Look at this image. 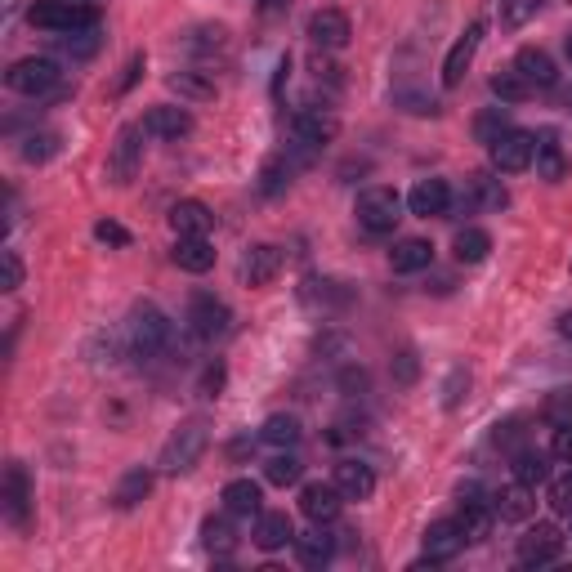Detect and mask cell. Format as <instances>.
Here are the masks:
<instances>
[{"mask_svg":"<svg viewBox=\"0 0 572 572\" xmlns=\"http://www.w3.org/2000/svg\"><path fill=\"white\" fill-rule=\"evenodd\" d=\"M336 130H340V121L331 117V112H322V108H300V112L291 117V143H286V152H291V157L304 166V161L318 157L322 143L336 139Z\"/></svg>","mask_w":572,"mask_h":572,"instance_id":"obj_1","label":"cell"},{"mask_svg":"<svg viewBox=\"0 0 572 572\" xmlns=\"http://www.w3.org/2000/svg\"><path fill=\"white\" fill-rule=\"evenodd\" d=\"M27 18H32V27L54 32V36L81 32V27H99V9L85 5V0H41V5L27 9Z\"/></svg>","mask_w":572,"mask_h":572,"instance_id":"obj_2","label":"cell"},{"mask_svg":"<svg viewBox=\"0 0 572 572\" xmlns=\"http://www.w3.org/2000/svg\"><path fill=\"white\" fill-rule=\"evenodd\" d=\"M206 447H211V429L202 421H188L179 425L175 434L166 438V447H161V474H188L197 461L206 456Z\"/></svg>","mask_w":572,"mask_h":572,"instance_id":"obj_3","label":"cell"},{"mask_svg":"<svg viewBox=\"0 0 572 572\" xmlns=\"http://www.w3.org/2000/svg\"><path fill=\"white\" fill-rule=\"evenodd\" d=\"M126 336H130V349H135L139 358H157V354H166V345H170V318L157 309V304H135L130 309V322H126Z\"/></svg>","mask_w":572,"mask_h":572,"instance_id":"obj_4","label":"cell"},{"mask_svg":"<svg viewBox=\"0 0 572 572\" xmlns=\"http://www.w3.org/2000/svg\"><path fill=\"white\" fill-rule=\"evenodd\" d=\"M358 224L367 228V233H394V224L403 219V197L394 193V188H367V193L358 197Z\"/></svg>","mask_w":572,"mask_h":572,"instance_id":"obj_5","label":"cell"},{"mask_svg":"<svg viewBox=\"0 0 572 572\" xmlns=\"http://www.w3.org/2000/svg\"><path fill=\"white\" fill-rule=\"evenodd\" d=\"M188 327H193L197 340H224L228 327H233V309L224 300H215L211 291H197L188 300Z\"/></svg>","mask_w":572,"mask_h":572,"instance_id":"obj_6","label":"cell"},{"mask_svg":"<svg viewBox=\"0 0 572 572\" xmlns=\"http://www.w3.org/2000/svg\"><path fill=\"white\" fill-rule=\"evenodd\" d=\"M0 510H5V519L14 523V528H27V519H32V479H27V470L18 461L5 465V483H0Z\"/></svg>","mask_w":572,"mask_h":572,"instance_id":"obj_7","label":"cell"},{"mask_svg":"<svg viewBox=\"0 0 572 572\" xmlns=\"http://www.w3.org/2000/svg\"><path fill=\"white\" fill-rule=\"evenodd\" d=\"M5 85L14 94L36 99V94H45V90H54V85H59V63H54V59H18L14 68L5 72Z\"/></svg>","mask_w":572,"mask_h":572,"instance_id":"obj_8","label":"cell"},{"mask_svg":"<svg viewBox=\"0 0 572 572\" xmlns=\"http://www.w3.org/2000/svg\"><path fill=\"white\" fill-rule=\"evenodd\" d=\"M143 121L139 126H121L117 143H112V157H108V175L112 184H130V179L139 175V161H143Z\"/></svg>","mask_w":572,"mask_h":572,"instance_id":"obj_9","label":"cell"},{"mask_svg":"<svg viewBox=\"0 0 572 572\" xmlns=\"http://www.w3.org/2000/svg\"><path fill=\"white\" fill-rule=\"evenodd\" d=\"M559 555H564V532H559L555 523H532L519 537V564H528V568L555 564Z\"/></svg>","mask_w":572,"mask_h":572,"instance_id":"obj_10","label":"cell"},{"mask_svg":"<svg viewBox=\"0 0 572 572\" xmlns=\"http://www.w3.org/2000/svg\"><path fill=\"white\" fill-rule=\"evenodd\" d=\"M488 152H492V166H497V170H505V175H519V170H528L532 157H537V139H532L528 130L510 126Z\"/></svg>","mask_w":572,"mask_h":572,"instance_id":"obj_11","label":"cell"},{"mask_svg":"<svg viewBox=\"0 0 572 572\" xmlns=\"http://www.w3.org/2000/svg\"><path fill=\"white\" fill-rule=\"evenodd\" d=\"M465 528H461V519H438V523H429L425 528V537H421V546H425V559L429 564H447V559H456L465 550Z\"/></svg>","mask_w":572,"mask_h":572,"instance_id":"obj_12","label":"cell"},{"mask_svg":"<svg viewBox=\"0 0 572 572\" xmlns=\"http://www.w3.org/2000/svg\"><path fill=\"white\" fill-rule=\"evenodd\" d=\"M349 36H354V23H349V14H340V9H318V14L309 18V41L318 45V50H345Z\"/></svg>","mask_w":572,"mask_h":572,"instance_id":"obj_13","label":"cell"},{"mask_svg":"<svg viewBox=\"0 0 572 572\" xmlns=\"http://www.w3.org/2000/svg\"><path fill=\"white\" fill-rule=\"evenodd\" d=\"M479 41H483V23H470L461 41L447 50V59H443V85H447V90H456V85L465 81V72H470L474 54H479Z\"/></svg>","mask_w":572,"mask_h":572,"instance_id":"obj_14","label":"cell"},{"mask_svg":"<svg viewBox=\"0 0 572 572\" xmlns=\"http://www.w3.org/2000/svg\"><path fill=\"white\" fill-rule=\"evenodd\" d=\"M278 273H282V251L278 246L260 242V246H251V251L242 255V282L246 286H269Z\"/></svg>","mask_w":572,"mask_h":572,"instance_id":"obj_15","label":"cell"},{"mask_svg":"<svg viewBox=\"0 0 572 572\" xmlns=\"http://www.w3.org/2000/svg\"><path fill=\"white\" fill-rule=\"evenodd\" d=\"M514 72H523V81L537 85V90H550V85L559 81V68L555 59H550L541 45H523L519 54H514Z\"/></svg>","mask_w":572,"mask_h":572,"instance_id":"obj_16","label":"cell"},{"mask_svg":"<svg viewBox=\"0 0 572 572\" xmlns=\"http://www.w3.org/2000/svg\"><path fill=\"white\" fill-rule=\"evenodd\" d=\"M340 501H345V492H340L336 483H304V492H300V510L309 514L313 523H331V519H336Z\"/></svg>","mask_w":572,"mask_h":572,"instance_id":"obj_17","label":"cell"},{"mask_svg":"<svg viewBox=\"0 0 572 572\" xmlns=\"http://www.w3.org/2000/svg\"><path fill=\"white\" fill-rule=\"evenodd\" d=\"M407 206L421 219H438L452 206V188H447V179H421V184L412 188V197H407Z\"/></svg>","mask_w":572,"mask_h":572,"instance_id":"obj_18","label":"cell"},{"mask_svg":"<svg viewBox=\"0 0 572 572\" xmlns=\"http://www.w3.org/2000/svg\"><path fill=\"white\" fill-rule=\"evenodd\" d=\"M492 510H497V519H505V523H528L532 510H537V501H532L528 483L514 479L510 488H501L497 497H492Z\"/></svg>","mask_w":572,"mask_h":572,"instance_id":"obj_19","label":"cell"},{"mask_svg":"<svg viewBox=\"0 0 572 572\" xmlns=\"http://www.w3.org/2000/svg\"><path fill=\"white\" fill-rule=\"evenodd\" d=\"M331 483L345 492V501H367L371 492H376V474H371V465H362V461H340Z\"/></svg>","mask_w":572,"mask_h":572,"instance_id":"obj_20","label":"cell"},{"mask_svg":"<svg viewBox=\"0 0 572 572\" xmlns=\"http://www.w3.org/2000/svg\"><path fill=\"white\" fill-rule=\"evenodd\" d=\"M434 264V246L425 242V237H403V242L389 251V269L394 273H421Z\"/></svg>","mask_w":572,"mask_h":572,"instance_id":"obj_21","label":"cell"},{"mask_svg":"<svg viewBox=\"0 0 572 572\" xmlns=\"http://www.w3.org/2000/svg\"><path fill=\"white\" fill-rule=\"evenodd\" d=\"M143 130H148L152 139H184L188 130H193V117H188L184 108H152L148 117H143Z\"/></svg>","mask_w":572,"mask_h":572,"instance_id":"obj_22","label":"cell"},{"mask_svg":"<svg viewBox=\"0 0 572 572\" xmlns=\"http://www.w3.org/2000/svg\"><path fill=\"white\" fill-rule=\"evenodd\" d=\"M211 224H215V215H211V206H202V202L170 206V228H175L179 237H206L211 233Z\"/></svg>","mask_w":572,"mask_h":572,"instance_id":"obj_23","label":"cell"},{"mask_svg":"<svg viewBox=\"0 0 572 572\" xmlns=\"http://www.w3.org/2000/svg\"><path fill=\"white\" fill-rule=\"evenodd\" d=\"M286 541H295V528L282 510H260V523H255V546L260 550H282Z\"/></svg>","mask_w":572,"mask_h":572,"instance_id":"obj_24","label":"cell"},{"mask_svg":"<svg viewBox=\"0 0 572 572\" xmlns=\"http://www.w3.org/2000/svg\"><path fill=\"white\" fill-rule=\"evenodd\" d=\"M175 264L184 273H206L215 269V246L206 237H179L175 242Z\"/></svg>","mask_w":572,"mask_h":572,"instance_id":"obj_25","label":"cell"},{"mask_svg":"<svg viewBox=\"0 0 572 572\" xmlns=\"http://www.w3.org/2000/svg\"><path fill=\"white\" fill-rule=\"evenodd\" d=\"M295 555H300L304 568H322L331 555H336V541L322 532V523L313 532H304V537H295Z\"/></svg>","mask_w":572,"mask_h":572,"instance_id":"obj_26","label":"cell"},{"mask_svg":"<svg viewBox=\"0 0 572 572\" xmlns=\"http://www.w3.org/2000/svg\"><path fill=\"white\" fill-rule=\"evenodd\" d=\"M514 479L528 483V488H541L550 479V456L537 452V447H519L514 452Z\"/></svg>","mask_w":572,"mask_h":572,"instance_id":"obj_27","label":"cell"},{"mask_svg":"<svg viewBox=\"0 0 572 572\" xmlns=\"http://www.w3.org/2000/svg\"><path fill=\"white\" fill-rule=\"evenodd\" d=\"M260 505H264L260 483H251V479H233V483L224 488V510H228V514H260Z\"/></svg>","mask_w":572,"mask_h":572,"instance_id":"obj_28","label":"cell"},{"mask_svg":"<svg viewBox=\"0 0 572 572\" xmlns=\"http://www.w3.org/2000/svg\"><path fill=\"white\" fill-rule=\"evenodd\" d=\"M202 546L211 550V555H233L237 550V532H233V523H228L224 514L202 519Z\"/></svg>","mask_w":572,"mask_h":572,"instance_id":"obj_29","label":"cell"},{"mask_svg":"<svg viewBox=\"0 0 572 572\" xmlns=\"http://www.w3.org/2000/svg\"><path fill=\"white\" fill-rule=\"evenodd\" d=\"M300 434H304L300 416H286V412L269 416V421L260 425V438H264L269 447H295V443H300Z\"/></svg>","mask_w":572,"mask_h":572,"instance_id":"obj_30","label":"cell"},{"mask_svg":"<svg viewBox=\"0 0 572 572\" xmlns=\"http://www.w3.org/2000/svg\"><path fill=\"white\" fill-rule=\"evenodd\" d=\"M537 175L550 179V184H559V179L568 175V157L555 143V135H541V143H537Z\"/></svg>","mask_w":572,"mask_h":572,"instance_id":"obj_31","label":"cell"},{"mask_svg":"<svg viewBox=\"0 0 572 572\" xmlns=\"http://www.w3.org/2000/svg\"><path fill=\"white\" fill-rule=\"evenodd\" d=\"M452 251H456V260L461 264H483L488 260V251H492V237L483 233V228H461L456 242H452Z\"/></svg>","mask_w":572,"mask_h":572,"instance_id":"obj_32","label":"cell"},{"mask_svg":"<svg viewBox=\"0 0 572 572\" xmlns=\"http://www.w3.org/2000/svg\"><path fill=\"white\" fill-rule=\"evenodd\" d=\"M304 304H318V309H340V304H349V291H345V282H331V278H309L304 282Z\"/></svg>","mask_w":572,"mask_h":572,"instance_id":"obj_33","label":"cell"},{"mask_svg":"<svg viewBox=\"0 0 572 572\" xmlns=\"http://www.w3.org/2000/svg\"><path fill=\"white\" fill-rule=\"evenodd\" d=\"M148 492H152V470L135 465V470H126V479L117 483V497H112V501H117L121 510H135V505L148 497Z\"/></svg>","mask_w":572,"mask_h":572,"instance_id":"obj_34","label":"cell"},{"mask_svg":"<svg viewBox=\"0 0 572 572\" xmlns=\"http://www.w3.org/2000/svg\"><path fill=\"white\" fill-rule=\"evenodd\" d=\"M291 157L286 152H278V157H269L264 161V170H260V193L264 197H278V193H286V184H291Z\"/></svg>","mask_w":572,"mask_h":572,"instance_id":"obj_35","label":"cell"},{"mask_svg":"<svg viewBox=\"0 0 572 572\" xmlns=\"http://www.w3.org/2000/svg\"><path fill=\"white\" fill-rule=\"evenodd\" d=\"M492 514H497V510H492L488 501H461V528H465V537H470V541L488 537Z\"/></svg>","mask_w":572,"mask_h":572,"instance_id":"obj_36","label":"cell"},{"mask_svg":"<svg viewBox=\"0 0 572 572\" xmlns=\"http://www.w3.org/2000/svg\"><path fill=\"white\" fill-rule=\"evenodd\" d=\"M505 202H510V197H505V188L497 184V179H488V175H474V179H470V206H488V211H501Z\"/></svg>","mask_w":572,"mask_h":572,"instance_id":"obj_37","label":"cell"},{"mask_svg":"<svg viewBox=\"0 0 572 572\" xmlns=\"http://www.w3.org/2000/svg\"><path fill=\"white\" fill-rule=\"evenodd\" d=\"M505 130H510V117H505V108H488V112H479V117H474V139L479 143H497Z\"/></svg>","mask_w":572,"mask_h":572,"instance_id":"obj_38","label":"cell"},{"mask_svg":"<svg viewBox=\"0 0 572 572\" xmlns=\"http://www.w3.org/2000/svg\"><path fill=\"white\" fill-rule=\"evenodd\" d=\"M170 90L184 94V99H197V103L215 99V85H211V81H202L197 72H170Z\"/></svg>","mask_w":572,"mask_h":572,"instance_id":"obj_39","label":"cell"},{"mask_svg":"<svg viewBox=\"0 0 572 572\" xmlns=\"http://www.w3.org/2000/svg\"><path fill=\"white\" fill-rule=\"evenodd\" d=\"M492 94H497L501 103H523L532 94V85L523 81V72H497L492 76Z\"/></svg>","mask_w":572,"mask_h":572,"instance_id":"obj_40","label":"cell"},{"mask_svg":"<svg viewBox=\"0 0 572 572\" xmlns=\"http://www.w3.org/2000/svg\"><path fill=\"white\" fill-rule=\"evenodd\" d=\"M300 474H304V465L295 461V456H286V452L264 465V479H269L273 488H291V483H300Z\"/></svg>","mask_w":572,"mask_h":572,"instance_id":"obj_41","label":"cell"},{"mask_svg":"<svg viewBox=\"0 0 572 572\" xmlns=\"http://www.w3.org/2000/svg\"><path fill=\"white\" fill-rule=\"evenodd\" d=\"M59 50L72 54V59H90V54L99 50V27H81V32L59 36Z\"/></svg>","mask_w":572,"mask_h":572,"instance_id":"obj_42","label":"cell"},{"mask_svg":"<svg viewBox=\"0 0 572 572\" xmlns=\"http://www.w3.org/2000/svg\"><path fill=\"white\" fill-rule=\"evenodd\" d=\"M54 152H59V135H50V130L23 139V161H50Z\"/></svg>","mask_w":572,"mask_h":572,"instance_id":"obj_43","label":"cell"},{"mask_svg":"<svg viewBox=\"0 0 572 572\" xmlns=\"http://www.w3.org/2000/svg\"><path fill=\"white\" fill-rule=\"evenodd\" d=\"M492 443L505 447V452H519V447H528V434H523V421H501L497 434H492Z\"/></svg>","mask_w":572,"mask_h":572,"instance_id":"obj_44","label":"cell"},{"mask_svg":"<svg viewBox=\"0 0 572 572\" xmlns=\"http://www.w3.org/2000/svg\"><path fill=\"white\" fill-rule=\"evenodd\" d=\"M541 9V0H501V18H505V27H523L532 14Z\"/></svg>","mask_w":572,"mask_h":572,"instance_id":"obj_45","label":"cell"},{"mask_svg":"<svg viewBox=\"0 0 572 572\" xmlns=\"http://www.w3.org/2000/svg\"><path fill=\"white\" fill-rule=\"evenodd\" d=\"M546 421L550 425H568L572 421V389H555L546 398Z\"/></svg>","mask_w":572,"mask_h":572,"instance_id":"obj_46","label":"cell"},{"mask_svg":"<svg viewBox=\"0 0 572 572\" xmlns=\"http://www.w3.org/2000/svg\"><path fill=\"white\" fill-rule=\"evenodd\" d=\"M23 286V260L14 251H0V291H18Z\"/></svg>","mask_w":572,"mask_h":572,"instance_id":"obj_47","label":"cell"},{"mask_svg":"<svg viewBox=\"0 0 572 572\" xmlns=\"http://www.w3.org/2000/svg\"><path fill=\"white\" fill-rule=\"evenodd\" d=\"M219 45H224V27H197L188 36V50H219Z\"/></svg>","mask_w":572,"mask_h":572,"instance_id":"obj_48","label":"cell"},{"mask_svg":"<svg viewBox=\"0 0 572 572\" xmlns=\"http://www.w3.org/2000/svg\"><path fill=\"white\" fill-rule=\"evenodd\" d=\"M550 505H555L559 514H572V474L550 483Z\"/></svg>","mask_w":572,"mask_h":572,"instance_id":"obj_49","label":"cell"},{"mask_svg":"<svg viewBox=\"0 0 572 572\" xmlns=\"http://www.w3.org/2000/svg\"><path fill=\"white\" fill-rule=\"evenodd\" d=\"M94 237L108 242V246H130V233L121 224H112V219H99V224H94Z\"/></svg>","mask_w":572,"mask_h":572,"instance_id":"obj_50","label":"cell"},{"mask_svg":"<svg viewBox=\"0 0 572 572\" xmlns=\"http://www.w3.org/2000/svg\"><path fill=\"white\" fill-rule=\"evenodd\" d=\"M550 456H559V461H572V421H568V425H555V443H550Z\"/></svg>","mask_w":572,"mask_h":572,"instance_id":"obj_51","label":"cell"},{"mask_svg":"<svg viewBox=\"0 0 572 572\" xmlns=\"http://www.w3.org/2000/svg\"><path fill=\"white\" fill-rule=\"evenodd\" d=\"M219 385H224V367L215 362V367H206V376H202V394H206V398H215V394H219Z\"/></svg>","mask_w":572,"mask_h":572,"instance_id":"obj_52","label":"cell"},{"mask_svg":"<svg viewBox=\"0 0 572 572\" xmlns=\"http://www.w3.org/2000/svg\"><path fill=\"white\" fill-rule=\"evenodd\" d=\"M340 385H345V394L354 398V394H362V389H367V376H362V371H345V376H340Z\"/></svg>","mask_w":572,"mask_h":572,"instance_id":"obj_53","label":"cell"},{"mask_svg":"<svg viewBox=\"0 0 572 572\" xmlns=\"http://www.w3.org/2000/svg\"><path fill=\"white\" fill-rule=\"evenodd\" d=\"M461 380H470V376H465V371L456 367V371H452V380H447V407L461 403Z\"/></svg>","mask_w":572,"mask_h":572,"instance_id":"obj_54","label":"cell"},{"mask_svg":"<svg viewBox=\"0 0 572 572\" xmlns=\"http://www.w3.org/2000/svg\"><path fill=\"white\" fill-rule=\"evenodd\" d=\"M398 380H403V385L416 380V354H398Z\"/></svg>","mask_w":572,"mask_h":572,"instance_id":"obj_55","label":"cell"},{"mask_svg":"<svg viewBox=\"0 0 572 572\" xmlns=\"http://www.w3.org/2000/svg\"><path fill=\"white\" fill-rule=\"evenodd\" d=\"M139 72H143V54H135V59H130V63H126V76H121V85H117V90H121V94H126V90H130V85H135V76H139Z\"/></svg>","mask_w":572,"mask_h":572,"instance_id":"obj_56","label":"cell"},{"mask_svg":"<svg viewBox=\"0 0 572 572\" xmlns=\"http://www.w3.org/2000/svg\"><path fill=\"white\" fill-rule=\"evenodd\" d=\"M456 501H488V492L470 479V483H461V488H456Z\"/></svg>","mask_w":572,"mask_h":572,"instance_id":"obj_57","label":"cell"},{"mask_svg":"<svg viewBox=\"0 0 572 572\" xmlns=\"http://www.w3.org/2000/svg\"><path fill=\"white\" fill-rule=\"evenodd\" d=\"M286 76H291V59H278V72H273V94H282V85H286Z\"/></svg>","mask_w":572,"mask_h":572,"instance_id":"obj_58","label":"cell"},{"mask_svg":"<svg viewBox=\"0 0 572 572\" xmlns=\"http://www.w3.org/2000/svg\"><path fill=\"white\" fill-rule=\"evenodd\" d=\"M286 5H291V0H260L264 14H278V9H286Z\"/></svg>","mask_w":572,"mask_h":572,"instance_id":"obj_59","label":"cell"},{"mask_svg":"<svg viewBox=\"0 0 572 572\" xmlns=\"http://www.w3.org/2000/svg\"><path fill=\"white\" fill-rule=\"evenodd\" d=\"M559 336L572 340V313H564V318H559Z\"/></svg>","mask_w":572,"mask_h":572,"instance_id":"obj_60","label":"cell"},{"mask_svg":"<svg viewBox=\"0 0 572 572\" xmlns=\"http://www.w3.org/2000/svg\"><path fill=\"white\" fill-rule=\"evenodd\" d=\"M564 54H568V59H572V32L564 36Z\"/></svg>","mask_w":572,"mask_h":572,"instance_id":"obj_61","label":"cell"}]
</instances>
